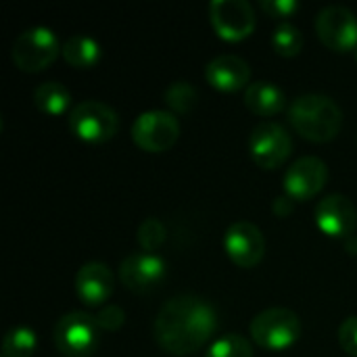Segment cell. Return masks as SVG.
I'll return each mask as SVG.
<instances>
[{"instance_id": "cell-21", "label": "cell", "mask_w": 357, "mask_h": 357, "mask_svg": "<svg viewBox=\"0 0 357 357\" xmlns=\"http://www.w3.org/2000/svg\"><path fill=\"white\" fill-rule=\"evenodd\" d=\"M163 100L172 109V113L186 115L197 105V90H195V86L190 82H182L180 79V82H174V84H169L165 88Z\"/></svg>"}, {"instance_id": "cell-15", "label": "cell", "mask_w": 357, "mask_h": 357, "mask_svg": "<svg viewBox=\"0 0 357 357\" xmlns=\"http://www.w3.org/2000/svg\"><path fill=\"white\" fill-rule=\"evenodd\" d=\"M113 289H115V276L100 261H88L75 274L77 297L88 307H98L105 301H109V297L113 295Z\"/></svg>"}, {"instance_id": "cell-2", "label": "cell", "mask_w": 357, "mask_h": 357, "mask_svg": "<svg viewBox=\"0 0 357 357\" xmlns=\"http://www.w3.org/2000/svg\"><path fill=\"white\" fill-rule=\"evenodd\" d=\"M289 121L305 140L331 142L341 132L343 111L331 96L303 94L291 102Z\"/></svg>"}, {"instance_id": "cell-24", "label": "cell", "mask_w": 357, "mask_h": 357, "mask_svg": "<svg viewBox=\"0 0 357 357\" xmlns=\"http://www.w3.org/2000/svg\"><path fill=\"white\" fill-rule=\"evenodd\" d=\"M138 243L144 253H155L165 243V226L157 218H146L138 228Z\"/></svg>"}, {"instance_id": "cell-28", "label": "cell", "mask_w": 357, "mask_h": 357, "mask_svg": "<svg viewBox=\"0 0 357 357\" xmlns=\"http://www.w3.org/2000/svg\"><path fill=\"white\" fill-rule=\"evenodd\" d=\"M272 209H274V213H276L278 218H287V215H291V213H293V209H295V201H293L289 195H282V197H278V199L274 201Z\"/></svg>"}, {"instance_id": "cell-12", "label": "cell", "mask_w": 357, "mask_h": 357, "mask_svg": "<svg viewBox=\"0 0 357 357\" xmlns=\"http://www.w3.org/2000/svg\"><path fill=\"white\" fill-rule=\"evenodd\" d=\"M328 180V167L318 157H301L297 159L282 178L284 195L293 201H310L314 199Z\"/></svg>"}, {"instance_id": "cell-20", "label": "cell", "mask_w": 357, "mask_h": 357, "mask_svg": "<svg viewBox=\"0 0 357 357\" xmlns=\"http://www.w3.org/2000/svg\"><path fill=\"white\" fill-rule=\"evenodd\" d=\"M36 347V333L27 326H15L2 339V357H31Z\"/></svg>"}, {"instance_id": "cell-29", "label": "cell", "mask_w": 357, "mask_h": 357, "mask_svg": "<svg viewBox=\"0 0 357 357\" xmlns=\"http://www.w3.org/2000/svg\"><path fill=\"white\" fill-rule=\"evenodd\" d=\"M345 247L349 249V253H357V236H349V238H345Z\"/></svg>"}, {"instance_id": "cell-19", "label": "cell", "mask_w": 357, "mask_h": 357, "mask_svg": "<svg viewBox=\"0 0 357 357\" xmlns=\"http://www.w3.org/2000/svg\"><path fill=\"white\" fill-rule=\"evenodd\" d=\"M33 105L46 115H63L71 105V94L61 82H44L33 90Z\"/></svg>"}, {"instance_id": "cell-8", "label": "cell", "mask_w": 357, "mask_h": 357, "mask_svg": "<svg viewBox=\"0 0 357 357\" xmlns=\"http://www.w3.org/2000/svg\"><path fill=\"white\" fill-rule=\"evenodd\" d=\"M293 153V140L284 126L274 121L257 123L249 136V155L264 169L280 167Z\"/></svg>"}, {"instance_id": "cell-27", "label": "cell", "mask_w": 357, "mask_h": 357, "mask_svg": "<svg viewBox=\"0 0 357 357\" xmlns=\"http://www.w3.org/2000/svg\"><path fill=\"white\" fill-rule=\"evenodd\" d=\"M261 8L274 19H289L299 10V2H295V0H261Z\"/></svg>"}, {"instance_id": "cell-10", "label": "cell", "mask_w": 357, "mask_h": 357, "mask_svg": "<svg viewBox=\"0 0 357 357\" xmlns=\"http://www.w3.org/2000/svg\"><path fill=\"white\" fill-rule=\"evenodd\" d=\"M316 31L322 44L335 52H349L357 46V17L347 6H324L316 17Z\"/></svg>"}, {"instance_id": "cell-14", "label": "cell", "mask_w": 357, "mask_h": 357, "mask_svg": "<svg viewBox=\"0 0 357 357\" xmlns=\"http://www.w3.org/2000/svg\"><path fill=\"white\" fill-rule=\"evenodd\" d=\"M316 226L331 238H349L357 228V209L345 195H328L316 207Z\"/></svg>"}, {"instance_id": "cell-6", "label": "cell", "mask_w": 357, "mask_h": 357, "mask_svg": "<svg viewBox=\"0 0 357 357\" xmlns=\"http://www.w3.org/2000/svg\"><path fill=\"white\" fill-rule=\"evenodd\" d=\"M69 128L88 144H102L117 132V113L100 100H84L69 111Z\"/></svg>"}, {"instance_id": "cell-7", "label": "cell", "mask_w": 357, "mask_h": 357, "mask_svg": "<svg viewBox=\"0 0 357 357\" xmlns=\"http://www.w3.org/2000/svg\"><path fill=\"white\" fill-rule=\"evenodd\" d=\"M180 138V121L172 111H144L132 123V140L146 153L169 151Z\"/></svg>"}, {"instance_id": "cell-23", "label": "cell", "mask_w": 357, "mask_h": 357, "mask_svg": "<svg viewBox=\"0 0 357 357\" xmlns=\"http://www.w3.org/2000/svg\"><path fill=\"white\" fill-rule=\"evenodd\" d=\"M205 357H253V347L245 337L230 333L213 341Z\"/></svg>"}, {"instance_id": "cell-3", "label": "cell", "mask_w": 357, "mask_h": 357, "mask_svg": "<svg viewBox=\"0 0 357 357\" xmlns=\"http://www.w3.org/2000/svg\"><path fill=\"white\" fill-rule=\"evenodd\" d=\"M251 339L268 351H284L293 347L303 333L301 320L293 310L272 307L259 312L249 324Z\"/></svg>"}, {"instance_id": "cell-22", "label": "cell", "mask_w": 357, "mask_h": 357, "mask_svg": "<svg viewBox=\"0 0 357 357\" xmlns=\"http://www.w3.org/2000/svg\"><path fill=\"white\" fill-rule=\"evenodd\" d=\"M272 48L280 56H287V59L297 56L301 52V48H303V36L293 23L284 21L272 33Z\"/></svg>"}, {"instance_id": "cell-5", "label": "cell", "mask_w": 357, "mask_h": 357, "mask_svg": "<svg viewBox=\"0 0 357 357\" xmlns=\"http://www.w3.org/2000/svg\"><path fill=\"white\" fill-rule=\"evenodd\" d=\"M96 318L84 312L65 314L54 326V345L67 357H90L100 345Z\"/></svg>"}, {"instance_id": "cell-9", "label": "cell", "mask_w": 357, "mask_h": 357, "mask_svg": "<svg viewBox=\"0 0 357 357\" xmlns=\"http://www.w3.org/2000/svg\"><path fill=\"white\" fill-rule=\"evenodd\" d=\"M209 21L222 40L241 42L255 29V10L247 0H213Z\"/></svg>"}, {"instance_id": "cell-13", "label": "cell", "mask_w": 357, "mask_h": 357, "mask_svg": "<svg viewBox=\"0 0 357 357\" xmlns=\"http://www.w3.org/2000/svg\"><path fill=\"white\" fill-rule=\"evenodd\" d=\"M167 276V264L155 253H132L119 266V280L128 291H155Z\"/></svg>"}, {"instance_id": "cell-16", "label": "cell", "mask_w": 357, "mask_h": 357, "mask_svg": "<svg viewBox=\"0 0 357 357\" xmlns=\"http://www.w3.org/2000/svg\"><path fill=\"white\" fill-rule=\"evenodd\" d=\"M205 77L215 90L222 92H236L243 88L247 90L251 82V67L238 54H220L207 63Z\"/></svg>"}, {"instance_id": "cell-17", "label": "cell", "mask_w": 357, "mask_h": 357, "mask_svg": "<svg viewBox=\"0 0 357 357\" xmlns=\"http://www.w3.org/2000/svg\"><path fill=\"white\" fill-rule=\"evenodd\" d=\"M245 105L259 117H272L284 109L287 94L274 82H251L245 90Z\"/></svg>"}, {"instance_id": "cell-25", "label": "cell", "mask_w": 357, "mask_h": 357, "mask_svg": "<svg viewBox=\"0 0 357 357\" xmlns=\"http://www.w3.org/2000/svg\"><path fill=\"white\" fill-rule=\"evenodd\" d=\"M96 318V324L100 331H107V333H115L123 326L126 322V312L119 307V305H105Z\"/></svg>"}, {"instance_id": "cell-18", "label": "cell", "mask_w": 357, "mask_h": 357, "mask_svg": "<svg viewBox=\"0 0 357 357\" xmlns=\"http://www.w3.org/2000/svg\"><path fill=\"white\" fill-rule=\"evenodd\" d=\"M61 54H63V59L71 67H75V69H90V67H94L100 61L102 48H100V44L94 38L84 36V33H75V36H69L63 42Z\"/></svg>"}, {"instance_id": "cell-26", "label": "cell", "mask_w": 357, "mask_h": 357, "mask_svg": "<svg viewBox=\"0 0 357 357\" xmlns=\"http://www.w3.org/2000/svg\"><path fill=\"white\" fill-rule=\"evenodd\" d=\"M339 343L345 354L357 357V316H349L339 328Z\"/></svg>"}, {"instance_id": "cell-4", "label": "cell", "mask_w": 357, "mask_h": 357, "mask_svg": "<svg viewBox=\"0 0 357 357\" xmlns=\"http://www.w3.org/2000/svg\"><path fill=\"white\" fill-rule=\"evenodd\" d=\"M63 44H59L56 33L44 25L23 29L10 48V59L17 69L25 73H38L50 67L61 54Z\"/></svg>"}, {"instance_id": "cell-1", "label": "cell", "mask_w": 357, "mask_h": 357, "mask_svg": "<svg viewBox=\"0 0 357 357\" xmlns=\"http://www.w3.org/2000/svg\"><path fill=\"white\" fill-rule=\"evenodd\" d=\"M218 328L213 305L199 295H176L157 314L153 337L172 356H192L203 349Z\"/></svg>"}, {"instance_id": "cell-11", "label": "cell", "mask_w": 357, "mask_h": 357, "mask_svg": "<svg viewBox=\"0 0 357 357\" xmlns=\"http://www.w3.org/2000/svg\"><path fill=\"white\" fill-rule=\"evenodd\" d=\"M224 249L234 266L249 270L261 264L266 255V238L253 222L241 220L228 226L224 236Z\"/></svg>"}, {"instance_id": "cell-30", "label": "cell", "mask_w": 357, "mask_h": 357, "mask_svg": "<svg viewBox=\"0 0 357 357\" xmlns=\"http://www.w3.org/2000/svg\"><path fill=\"white\" fill-rule=\"evenodd\" d=\"M356 59H357V52H356Z\"/></svg>"}]
</instances>
